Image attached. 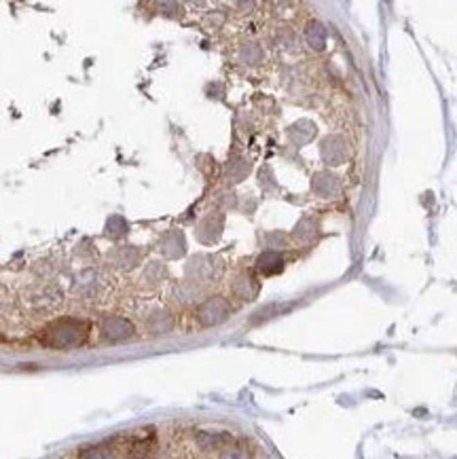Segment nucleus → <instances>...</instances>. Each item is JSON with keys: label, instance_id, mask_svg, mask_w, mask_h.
Wrapping results in <instances>:
<instances>
[{"label": "nucleus", "instance_id": "obj_1", "mask_svg": "<svg viewBox=\"0 0 457 459\" xmlns=\"http://www.w3.org/2000/svg\"><path fill=\"white\" fill-rule=\"evenodd\" d=\"M87 334H89V324L87 322L57 320L41 332V341L49 348L70 350V348H76V345H81V343H85Z\"/></svg>", "mask_w": 457, "mask_h": 459}, {"label": "nucleus", "instance_id": "obj_2", "mask_svg": "<svg viewBox=\"0 0 457 459\" xmlns=\"http://www.w3.org/2000/svg\"><path fill=\"white\" fill-rule=\"evenodd\" d=\"M228 316V305L222 296H214L210 298L208 303H204L199 312H197V318L204 326H216L220 322H224Z\"/></svg>", "mask_w": 457, "mask_h": 459}, {"label": "nucleus", "instance_id": "obj_3", "mask_svg": "<svg viewBox=\"0 0 457 459\" xmlns=\"http://www.w3.org/2000/svg\"><path fill=\"white\" fill-rule=\"evenodd\" d=\"M322 157L328 165H341L350 157V150L339 136H330L322 142Z\"/></svg>", "mask_w": 457, "mask_h": 459}, {"label": "nucleus", "instance_id": "obj_4", "mask_svg": "<svg viewBox=\"0 0 457 459\" xmlns=\"http://www.w3.org/2000/svg\"><path fill=\"white\" fill-rule=\"evenodd\" d=\"M104 332H106V336H110V339H127V336L134 334V326H132L129 322L117 318V320H108V322H106Z\"/></svg>", "mask_w": 457, "mask_h": 459}, {"label": "nucleus", "instance_id": "obj_5", "mask_svg": "<svg viewBox=\"0 0 457 459\" xmlns=\"http://www.w3.org/2000/svg\"><path fill=\"white\" fill-rule=\"evenodd\" d=\"M152 449H155V440L152 438H144V440H138L125 459H150L152 457Z\"/></svg>", "mask_w": 457, "mask_h": 459}, {"label": "nucleus", "instance_id": "obj_6", "mask_svg": "<svg viewBox=\"0 0 457 459\" xmlns=\"http://www.w3.org/2000/svg\"><path fill=\"white\" fill-rule=\"evenodd\" d=\"M258 264H260V269H262L265 273H278V271H282V258H280L278 254H265V256L258 260Z\"/></svg>", "mask_w": 457, "mask_h": 459}, {"label": "nucleus", "instance_id": "obj_7", "mask_svg": "<svg viewBox=\"0 0 457 459\" xmlns=\"http://www.w3.org/2000/svg\"><path fill=\"white\" fill-rule=\"evenodd\" d=\"M316 184H318V186L322 184L320 193H326V195H330V193H337V188H339V182H337V178H334V176H330V174L318 176V182H316Z\"/></svg>", "mask_w": 457, "mask_h": 459}, {"label": "nucleus", "instance_id": "obj_8", "mask_svg": "<svg viewBox=\"0 0 457 459\" xmlns=\"http://www.w3.org/2000/svg\"><path fill=\"white\" fill-rule=\"evenodd\" d=\"M228 440V436L224 434H199V442L206 449H214V447H222Z\"/></svg>", "mask_w": 457, "mask_h": 459}, {"label": "nucleus", "instance_id": "obj_9", "mask_svg": "<svg viewBox=\"0 0 457 459\" xmlns=\"http://www.w3.org/2000/svg\"><path fill=\"white\" fill-rule=\"evenodd\" d=\"M307 36L314 45V49H322L324 47V28L320 24H314L310 30H307Z\"/></svg>", "mask_w": 457, "mask_h": 459}, {"label": "nucleus", "instance_id": "obj_10", "mask_svg": "<svg viewBox=\"0 0 457 459\" xmlns=\"http://www.w3.org/2000/svg\"><path fill=\"white\" fill-rule=\"evenodd\" d=\"M224 459H250V455L244 449H231V451H226Z\"/></svg>", "mask_w": 457, "mask_h": 459}]
</instances>
